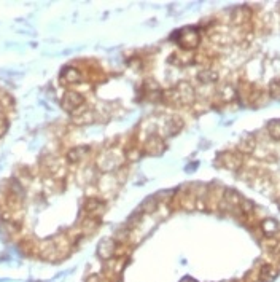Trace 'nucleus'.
Instances as JSON below:
<instances>
[{
    "label": "nucleus",
    "mask_w": 280,
    "mask_h": 282,
    "mask_svg": "<svg viewBox=\"0 0 280 282\" xmlns=\"http://www.w3.org/2000/svg\"><path fill=\"white\" fill-rule=\"evenodd\" d=\"M172 37L183 50H194L200 43V34L196 27H183L179 32H175Z\"/></svg>",
    "instance_id": "nucleus-1"
},
{
    "label": "nucleus",
    "mask_w": 280,
    "mask_h": 282,
    "mask_svg": "<svg viewBox=\"0 0 280 282\" xmlns=\"http://www.w3.org/2000/svg\"><path fill=\"white\" fill-rule=\"evenodd\" d=\"M60 105H62V109L74 113L75 110L80 109L81 105H84V96L78 91H74V89H70V91H67L64 94L62 101H60Z\"/></svg>",
    "instance_id": "nucleus-2"
},
{
    "label": "nucleus",
    "mask_w": 280,
    "mask_h": 282,
    "mask_svg": "<svg viewBox=\"0 0 280 282\" xmlns=\"http://www.w3.org/2000/svg\"><path fill=\"white\" fill-rule=\"evenodd\" d=\"M83 209H84V212H86L88 217L100 219L107 211V204L102 200H99V198H88L83 204Z\"/></svg>",
    "instance_id": "nucleus-3"
},
{
    "label": "nucleus",
    "mask_w": 280,
    "mask_h": 282,
    "mask_svg": "<svg viewBox=\"0 0 280 282\" xmlns=\"http://www.w3.org/2000/svg\"><path fill=\"white\" fill-rule=\"evenodd\" d=\"M164 150H166V143H164L162 137L158 134H151L143 143V153L150 155V157H160Z\"/></svg>",
    "instance_id": "nucleus-4"
},
{
    "label": "nucleus",
    "mask_w": 280,
    "mask_h": 282,
    "mask_svg": "<svg viewBox=\"0 0 280 282\" xmlns=\"http://www.w3.org/2000/svg\"><path fill=\"white\" fill-rule=\"evenodd\" d=\"M175 93H177L179 98V105H190L194 102V88L188 81H180L177 86H175Z\"/></svg>",
    "instance_id": "nucleus-5"
},
{
    "label": "nucleus",
    "mask_w": 280,
    "mask_h": 282,
    "mask_svg": "<svg viewBox=\"0 0 280 282\" xmlns=\"http://www.w3.org/2000/svg\"><path fill=\"white\" fill-rule=\"evenodd\" d=\"M115 250H117V242H115L113 239H102L99 247H97V255H99L102 260L108 262L115 257Z\"/></svg>",
    "instance_id": "nucleus-6"
},
{
    "label": "nucleus",
    "mask_w": 280,
    "mask_h": 282,
    "mask_svg": "<svg viewBox=\"0 0 280 282\" xmlns=\"http://www.w3.org/2000/svg\"><path fill=\"white\" fill-rule=\"evenodd\" d=\"M72 115H74L72 121H74L75 124H89V123L94 121V112L86 105H81L80 109L75 110Z\"/></svg>",
    "instance_id": "nucleus-7"
},
{
    "label": "nucleus",
    "mask_w": 280,
    "mask_h": 282,
    "mask_svg": "<svg viewBox=\"0 0 280 282\" xmlns=\"http://www.w3.org/2000/svg\"><path fill=\"white\" fill-rule=\"evenodd\" d=\"M60 80L67 85H77V83H81L83 75L77 67H65L60 74Z\"/></svg>",
    "instance_id": "nucleus-8"
},
{
    "label": "nucleus",
    "mask_w": 280,
    "mask_h": 282,
    "mask_svg": "<svg viewBox=\"0 0 280 282\" xmlns=\"http://www.w3.org/2000/svg\"><path fill=\"white\" fill-rule=\"evenodd\" d=\"M220 158L223 161V166L228 167V169H231V171L239 169V167L242 166V158L236 153H224Z\"/></svg>",
    "instance_id": "nucleus-9"
},
{
    "label": "nucleus",
    "mask_w": 280,
    "mask_h": 282,
    "mask_svg": "<svg viewBox=\"0 0 280 282\" xmlns=\"http://www.w3.org/2000/svg\"><path fill=\"white\" fill-rule=\"evenodd\" d=\"M88 152H89V147H88V145L74 147V148H70L69 152H67V160H69L70 163H78V161H81L84 157H86Z\"/></svg>",
    "instance_id": "nucleus-10"
},
{
    "label": "nucleus",
    "mask_w": 280,
    "mask_h": 282,
    "mask_svg": "<svg viewBox=\"0 0 280 282\" xmlns=\"http://www.w3.org/2000/svg\"><path fill=\"white\" fill-rule=\"evenodd\" d=\"M279 276V269L274 265H263L260 269V282H272Z\"/></svg>",
    "instance_id": "nucleus-11"
},
{
    "label": "nucleus",
    "mask_w": 280,
    "mask_h": 282,
    "mask_svg": "<svg viewBox=\"0 0 280 282\" xmlns=\"http://www.w3.org/2000/svg\"><path fill=\"white\" fill-rule=\"evenodd\" d=\"M181 128H183V121H181L179 117H170V118H167L166 124H164V129H166V134H167V136L177 134Z\"/></svg>",
    "instance_id": "nucleus-12"
},
{
    "label": "nucleus",
    "mask_w": 280,
    "mask_h": 282,
    "mask_svg": "<svg viewBox=\"0 0 280 282\" xmlns=\"http://www.w3.org/2000/svg\"><path fill=\"white\" fill-rule=\"evenodd\" d=\"M255 147H257V142H255V137L250 136V134L243 136L242 141L239 142V150H240L242 153H245V155L252 153L253 150H255Z\"/></svg>",
    "instance_id": "nucleus-13"
},
{
    "label": "nucleus",
    "mask_w": 280,
    "mask_h": 282,
    "mask_svg": "<svg viewBox=\"0 0 280 282\" xmlns=\"http://www.w3.org/2000/svg\"><path fill=\"white\" fill-rule=\"evenodd\" d=\"M279 223L274 219H264L261 222V230H263L266 236H274L279 231Z\"/></svg>",
    "instance_id": "nucleus-14"
},
{
    "label": "nucleus",
    "mask_w": 280,
    "mask_h": 282,
    "mask_svg": "<svg viewBox=\"0 0 280 282\" xmlns=\"http://www.w3.org/2000/svg\"><path fill=\"white\" fill-rule=\"evenodd\" d=\"M158 207H160V201H158V198L156 196H150V198H147V200L142 202V206H140V211H142L143 214H153Z\"/></svg>",
    "instance_id": "nucleus-15"
},
{
    "label": "nucleus",
    "mask_w": 280,
    "mask_h": 282,
    "mask_svg": "<svg viewBox=\"0 0 280 282\" xmlns=\"http://www.w3.org/2000/svg\"><path fill=\"white\" fill-rule=\"evenodd\" d=\"M224 201H226L231 207H239L242 202V196L237 193L236 190H226L224 191Z\"/></svg>",
    "instance_id": "nucleus-16"
},
{
    "label": "nucleus",
    "mask_w": 280,
    "mask_h": 282,
    "mask_svg": "<svg viewBox=\"0 0 280 282\" xmlns=\"http://www.w3.org/2000/svg\"><path fill=\"white\" fill-rule=\"evenodd\" d=\"M198 80L200 83H215L218 80V74L212 69H204L198 74Z\"/></svg>",
    "instance_id": "nucleus-17"
},
{
    "label": "nucleus",
    "mask_w": 280,
    "mask_h": 282,
    "mask_svg": "<svg viewBox=\"0 0 280 282\" xmlns=\"http://www.w3.org/2000/svg\"><path fill=\"white\" fill-rule=\"evenodd\" d=\"M267 134H269L274 141H280V118L271 120L267 123Z\"/></svg>",
    "instance_id": "nucleus-18"
},
{
    "label": "nucleus",
    "mask_w": 280,
    "mask_h": 282,
    "mask_svg": "<svg viewBox=\"0 0 280 282\" xmlns=\"http://www.w3.org/2000/svg\"><path fill=\"white\" fill-rule=\"evenodd\" d=\"M99 219H93V217H86V220H83V233H86V235H93L96 231V228L99 226Z\"/></svg>",
    "instance_id": "nucleus-19"
},
{
    "label": "nucleus",
    "mask_w": 280,
    "mask_h": 282,
    "mask_svg": "<svg viewBox=\"0 0 280 282\" xmlns=\"http://www.w3.org/2000/svg\"><path fill=\"white\" fill-rule=\"evenodd\" d=\"M269 94L272 96L274 99H280V80L276 81L274 80L269 85Z\"/></svg>",
    "instance_id": "nucleus-20"
},
{
    "label": "nucleus",
    "mask_w": 280,
    "mask_h": 282,
    "mask_svg": "<svg viewBox=\"0 0 280 282\" xmlns=\"http://www.w3.org/2000/svg\"><path fill=\"white\" fill-rule=\"evenodd\" d=\"M8 131V120L5 117H0V137H3Z\"/></svg>",
    "instance_id": "nucleus-21"
},
{
    "label": "nucleus",
    "mask_w": 280,
    "mask_h": 282,
    "mask_svg": "<svg viewBox=\"0 0 280 282\" xmlns=\"http://www.w3.org/2000/svg\"><path fill=\"white\" fill-rule=\"evenodd\" d=\"M272 250H274V254H276V255L279 257V259H280V242H277L276 245H274V249H272Z\"/></svg>",
    "instance_id": "nucleus-22"
},
{
    "label": "nucleus",
    "mask_w": 280,
    "mask_h": 282,
    "mask_svg": "<svg viewBox=\"0 0 280 282\" xmlns=\"http://www.w3.org/2000/svg\"><path fill=\"white\" fill-rule=\"evenodd\" d=\"M181 282H198V281H194L193 278H185V279L181 281Z\"/></svg>",
    "instance_id": "nucleus-23"
}]
</instances>
